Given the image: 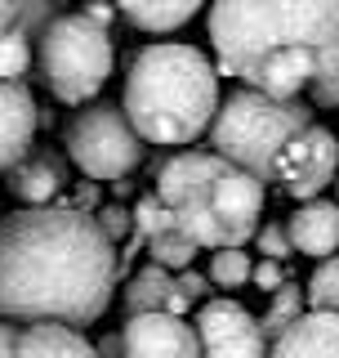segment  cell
Listing matches in <instances>:
<instances>
[{
	"mask_svg": "<svg viewBox=\"0 0 339 358\" xmlns=\"http://www.w3.org/2000/svg\"><path fill=\"white\" fill-rule=\"evenodd\" d=\"M201 5L206 0H112V9L139 31H179Z\"/></svg>",
	"mask_w": 339,
	"mask_h": 358,
	"instance_id": "cell-17",
	"label": "cell"
},
{
	"mask_svg": "<svg viewBox=\"0 0 339 358\" xmlns=\"http://www.w3.org/2000/svg\"><path fill=\"white\" fill-rule=\"evenodd\" d=\"M116 278V246L85 210L54 201L0 220V322L81 331L107 313Z\"/></svg>",
	"mask_w": 339,
	"mask_h": 358,
	"instance_id": "cell-1",
	"label": "cell"
},
{
	"mask_svg": "<svg viewBox=\"0 0 339 358\" xmlns=\"http://www.w3.org/2000/svg\"><path fill=\"white\" fill-rule=\"evenodd\" d=\"M0 358H14V322H0Z\"/></svg>",
	"mask_w": 339,
	"mask_h": 358,
	"instance_id": "cell-32",
	"label": "cell"
},
{
	"mask_svg": "<svg viewBox=\"0 0 339 358\" xmlns=\"http://www.w3.org/2000/svg\"><path fill=\"white\" fill-rule=\"evenodd\" d=\"M281 229L290 238V251L312 255V260H331L339 251V201H326V197L299 201V210Z\"/></svg>",
	"mask_w": 339,
	"mask_h": 358,
	"instance_id": "cell-12",
	"label": "cell"
},
{
	"mask_svg": "<svg viewBox=\"0 0 339 358\" xmlns=\"http://www.w3.org/2000/svg\"><path fill=\"white\" fill-rule=\"evenodd\" d=\"M130 224H134V233H139V238L148 242L152 233L170 229V224H174V220H170V210H165V206H161V201H156V197H139V206L130 210Z\"/></svg>",
	"mask_w": 339,
	"mask_h": 358,
	"instance_id": "cell-25",
	"label": "cell"
},
{
	"mask_svg": "<svg viewBox=\"0 0 339 358\" xmlns=\"http://www.w3.org/2000/svg\"><path fill=\"white\" fill-rule=\"evenodd\" d=\"M192 331H197L201 358H268L259 318L241 300H201Z\"/></svg>",
	"mask_w": 339,
	"mask_h": 358,
	"instance_id": "cell-9",
	"label": "cell"
},
{
	"mask_svg": "<svg viewBox=\"0 0 339 358\" xmlns=\"http://www.w3.org/2000/svg\"><path fill=\"white\" fill-rule=\"evenodd\" d=\"M54 18L59 14H54L50 0H14V27L9 31H18L22 41H40V31L50 27Z\"/></svg>",
	"mask_w": 339,
	"mask_h": 358,
	"instance_id": "cell-24",
	"label": "cell"
},
{
	"mask_svg": "<svg viewBox=\"0 0 339 358\" xmlns=\"http://www.w3.org/2000/svg\"><path fill=\"white\" fill-rule=\"evenodd\" d=\"M36 54H31V41H22L18 31H0V81H22L31 72Z\"/></svg>",
	"mask_w": 339,
	"mask_h": 358,
	"instance_id": "cell-22",
	"label": "cell"
},
{
	"mask_svg": "<svg viewBox=\"0 0 339 358\" xmlns=\"http://www.w3.org/2000/svg\"><path fill=\"white\" fill-rule=\"evenodd\" d=\"M335 175H339V139H335V130L312 121L303 134H295L286 143L273 184H281L286 197H295V201H312L335 184Z\"/></svg>",
	"mask_w": 339,
	"mask_h": 358,
	"instance_id": "cell-8",
	"label": "cell"
},
{
	"mask_svg": "<svg viewBox=\"0 0 339 358\" xmlns=\"http://www.w3.org/2000/svg\"><path fill=\"white\" fill-rule=\"evenodd\" d=\"M255 242H259V255H264V260H277V264H281L286 255H295L281 224H264V229H255Z\"/></svg>",
	"mask_w": 339,
	"mask_h": 358,
	"instance_id": "cell-27",
	"label": "cell"
},
{
	"mask_svg": "<svg viewBox=\"0 0 339 358\" xmlns=\"http://www.w3.org/2000/svg\"><path fill=\"white\" fill-rule=\"evenodd\" d=\"M197 251H201V246L192 242V238H183V233H179L174 224L148 238V264L165 268V273H183V268H192V260H197Z\"/></svg>",
	"mask_w": 339,
	"mask_h": 358,
	"instance_id": "cell-18",
	"label": "cell"
},
{
	"mask_svg": "<svg viewBox=\"0 0 339 358\" xmlns=\"http://www.w3.org/2000/svg\"><path fill=\"white\" fill-rule=\"evenodd\" d=\"M219 108V72L197 45L156 41L130 63L121 112L143 143L179 148L210 130Z\"/></svg>",
	"mask_w": 339,
	"mask_h": 358,
	"instance_id": "cell-3",
	"label": "cell"
},
{
	"mask_svg": "<svg viewBox=\"0 0 339 358\" xmlns=\"http://www.w3.org/2000/svg\"><path fill=\"white\" fill-rule=\"evenodd\" d=\"M303 305L317 309V313H339V255L317 260L308 287H303Z\"/></svg>",
	"mask_w": 339,
	"mask_h": 358,
	"instance_id": "cell-20",
	"label": "cell"
},
{
	"mask_svg": "<svg viewBox=\"0 0 339 358\" xmlns=\"http://www.w3.org/2000/svg\"><path fill=\"white\" fill-rule=\"evenodd\" d=\"M94 224L98 229H103V238L112 242V246H121L134 233V224H130V206H116V201H112V206H98L94 210Z\"/></svg>",
	"mask_w": 339,
	"mask_h": 358,
	"instance_id": "cell-26",
	"label": "cell"
},
{
	"mask_svg": "<svg viewBox=\"0 0 339 358\" xmlns=\"http://www.w3.org/2000/svg\"><path fill=\"white\" fill-rule=\"evenodd\" d=\"M174 229L210 251L246 246L264 220V184L228 166L210 148H188L161 162L156 193Z\"/></svg>",
	"mask_w": 339,
	"mask_h": 358,
	"instance_id": "cell-4",
	"label": "cell"
},
{
	"mask_svg": "<svg viewBox=\"0 0 339 358\" xmlns=\"http://www.w3.org/2000/svg\"><path fill=\"white\" fill-rule=\"evenodd\" d=\"M214 72L268 99H299L317 63L339 50V0H214Z\"/></svg>",
	"mask_w": 339,
	"mask_h": 358,
	"instance_id": "cell-2",
	"label": "cell"
},
{
	"mask_svg": "<svg viewBox=\"0 0 339 358\" xmlns=\"http://www.w3.org/2000/svg\"><path fill=\"white\" fill-rule=\"evenodd\" d=\"M312 108L303 99H268L259 90H232L219 99L210 117V152L223 157L228 166L246 171L259 184L277 179V162L286 143L312 126Z\"/></svg>",
	"mask_w": 339,
	"mask_h": 358,
	"instance_id": "cell-5",
	"label": "cell"
},
{
	"mask_svg": "<svg viewBox=\"0 0 339 358\" xmlns=\"http://www.w3.org/2000/svg\"><path fill=\"white\" fill-rule=\"evenodd\" d=\"M14 27V0H0V31Z\"/></svg>",
	"mask_w": 339,
	"mask_h": 358,
	"instance_id": "cell-33",
	"label": "cell"
},
{
	"mask_svg": "<svg viewBox=\"0 0 339 358\" xmlns=\"http://www.w3.org/2000/svg\"><path fill=\"white\" fill-rule=\"evenodd\" d=\"M174 291L188 300V305H197V300L210 296V282H206V273H197V268H183V273H174Z\"/></svg>",
	"mask_w": 339,
	"mask_h": 358,
	"instance_id": "cell-28",
	"label": "cell"
},
{
	"mask_svg": "<svg viewBox=\"0 0 339 358\" xmlns=\"http://www.w3.org/2000/svg\"><path fill=\"white\" fill-rule=\"evenodd\" d=\"M250 282H255L259 291H268V296H273V291L286 282V273H281L277 260H259V264H250Z\"/></svg>",
	"mask_w": 339,
	"mask_h": 358,
	"instance_id": "cell-29",
	"label": "cell"
},
{
	"mask_svg": "<svg viewBox=\"0 0 339 358\" xmlns=\"http://www.w3.org/2000/svg\"><path fill=\"white\" fill-rule=\"evenodd\" d=\"M303 90H308V108H339V50L317 63V72Z\"/></svg>",
	"mask_w": 339,
	"mask_h": 358,
	"instance_id": "cell-23",
	"label": "cell"
},
{
	"mask_svg": "<svg viewBox=\"0 0 339 358\" xmlns=\"http://www.w3.org/2000/svg\"><path fill=\"white\" fill-rule=\"evenodd\" d=\"M116 50H112V31L89 22L85 14H59L40 31L36 67L40 81L59 103H89L98 90L107 85Z\"/></svg>",
	"mask_w": 339,
	"mask_h": 358,
	"instance_id": "cell-6",
	"label": "cell"
},
{
	"mask_svg": "<svg viewBox=\"0 0 339 358\" xmlns=\"http://www.w3.org/2000/svg\"><path fill=\"white\" fill-rule=\"evenodd\" d=\"M121 350L126 358H201L192 322L174 313H130L121 327Z\"/></svg>",
	"mask_w": 339,
	"mask_h": 358,
	"instance_id": "cell-10",
	"label": "cell"
},
{
	"mask_svg": "<svg viewBox=\"0 0 339 358\" xmlns=\"http://www.w3.org/2000/svg\"><path fill=\"white\" fill-rule=\"evenodd\" d=\"M67 157L89 179H126L130 171L143 166L148 143L130 130L121 103H94L76 112L67 126Z\"/></svg>",
	"mask_w": 339,
	"mask_h": 358,
	"instance_id": "cell-7",
	"label": "cell"
},
{
	"mask_svg": "<svg viewBox=\"0 0 339 358\" xmlns=\"http://www.w3.org/2000/svg\"><path fill=\"white\" fill-rule=\"evenodd\" d=\"M126 309L130 313H174V318H183L188 300L174 291V273H165V268H156V264H143L126 287Z\"/></svg>",
	"mask_w": 339,
	"mask_h": 358,
	"instance_id": "cell-16",
	"label": "cell"
},
{
	"mask_svg": "<svg viewBox=\"0 0 339 358\" xmlns=\"http://www.w3.org/2000/svg\"><path fill=\"white\" fill-rule=\"evenodd\" d=\"M299 313H303V291H299V282H281V287L273 291V300H268L264 318H259V331H264V341L273 345L277 336L299 318Z\"/></svg>",
	"mask_w": 339,
	"mask_h": 358,
	"instance_id": "cell-19",
	"label": "cell"
},
{
	"mask_svg": "<svg viewBox=\"0 0 339 358\" xmlns=\"http://www.w3.org/2000/svg\"><path fill=\"white\" fill-rule=\"evenodd\" d=\"M85 18L98 22V27H107V22L116 18V9H112V0H89V5H85Z\"/></svg>",
	"mask_w": 339,
	"mask_h": 358,
	"instance_id": "cell-30",
	"label": "cell"
},
{
	"mask_svg": "<svg viewBox=\"0 0 339 358\" xmlns=\"http://www.w3.org/2000/svg\"><path fill=\"white\" fill-rule=\"evenodd\" d=\"M94 354H98V358H126V350H121V331L103 336V341L94 345Z\"/></svg>",
	"mask_w": 339,
	"mask_h": 358,
	"instance_id": "cell-31",
	"label": "cell"
},
{
	"mask_svg": "<svg viewBox=\"0 0 339 358\" xmlns=\"http://www.w3.org/2000/svg\"><path fill=\"white\" fill-rule=\"evenodd\" d=\"M335 193H339V175H335Z\"/></svg>",
	"mask_w": 339,
	"mask_h": 358,
	"instance_id": "cell-34",
	"label": "cell"
},
{
	"mask_svg": "<svg viewBox=\"0 0 339 358\" xmlns=\"http://www.w3.org/2000/svg\"><path fill=\"white\" fill-rule=\"evenodd\" d=\"M14 358H98L81 331L59 322H14Z\"/></svg>",
	"mask_w": 339,
	"mask_h": 358,
	"instance_id": "cell-15",
	"label": "cell"
},
{
	"mask_svg": "<svg viewBox=\"0 0 339 358\" xmlns=\"http://www.w3.org/2000/svg\"><path fill=\"white\" fill-rule=\"evenodd\" d=\"M250 255L241 251V246H228V251H214L210 255V268H206V282L219 287V291H236L250 282Z\"/></svg>",
	"mask_w": 339,
	"mask_h": 358,
	"instance_id": "cell-21",
	"label": "cell"
},
{
	"mask_svg": "<svg viewBox=\"0 0 339 358\" xmlns=\"http://www.w3.org/2000/svg\"><path fill=\"white\" fill-rule=\"evenodd\" d=\"M268 358H339V313L303 309L268 345Z\"/></svg>",
	"mask_w": 339,
	"mask_h": 358,
	"instance_id": "cell-13",
	"label": "cell"
},
{
	"mask_svg": "<svg viewBox=\"0 0 339 358\" xmlns=\"http://www.w3.org/2000/svg\"><path fill=\"white\" fill-rule=\"evenodd\" d=\"M36 126H40V112H36L31 90L22 81L18 85L0 81V175L27 157L31 139H36Z\"/></svg>",
	"mask_w": 339,
	"mask_h": 358,
	"instance_id": "cell-11",
	"label": "cell"
},
{
	"mask_svg": "<svg viewBox=\"0 0 339 358\" xmlns=\"http://www.w3.org/2000/svg\"><path fill=\"white\" fill-rule=\"evenodd\" d=\"M5 175H9V193L18 201H27V206H54V197H59L63 184H67L63 162L45 148H27V157L14 162Z\"/></svg>",
	"mask_w": 339,
	"mask_h": 358,
	"instance_id": "cell-14",
	"label": "cell"
}]
</instances>
